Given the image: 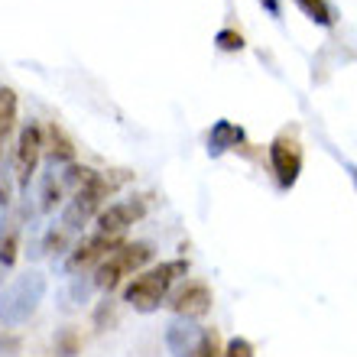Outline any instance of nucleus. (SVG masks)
Instances as JSON below:
<instances>
[{
	"label": "nucleus",
	"mask_w": 357,
	"mask_h": 357,
	"mask_svg": "<svg viewBox=\"0 0 357 357\" xmlns=\"http://www.w3.org/2000/svg\"><path fill=\"white\" fill-rule=\"evenodd\" d=\"M117 247H121V237H107V234L85 237L82 244L72 247V254H68V260H66V270L82 273V270H88V266H98L104 257L111 254V250H117Z\"/></svg>",
	"instance_id": "nucleus-9"
},
{
	"label": "nucleus",
	"mask_w": 357,
	"mask_h": 357,
	"mask_svg": "<svg viewBox=\"0 0 357 357\" xmlns=\"http://www.w3.org/2000/svg\"><path fill=\"white\" fill-rule=\"evenodd\" d=\"M49 143L43 140V153H49V160H52V166H68V162H75V146H72V140L66 137V130L62 127H49L46 130Z\"/></svg>",
	"instance_id": "nucleus-13"
},
{
	"label": "nucleus",
	"mask_w": 357,
	"mask_h": 357,
	"mask_svg": "<svg viewBox=\"0 0 357 357\" xmlns=\"http://www.w3.org/2000/svg\"><path fill=\"white\" fill-rule=\"evenodd\" d=\"M188 276V260H166V264L153 266V270L133 276L127 286H123V302L133 305L137 312H156L162 302L169 299L172 282Z\"/></svg>",
	"instance_id": "nucleus-1"
},
{
	"label": "nucleus",
	"mask_w": 357,
	"mask_h": 357,
	"mask_svg": "<svg viewBox=\"0 0 357 357\" xmlns=\"http://www.w3.org/2000/svg\"><path fill=\"white\" fill-rule=\"evenodd\" d=\"M215 43H218L221 52H241V49H244V36L234 33V29H221V33L215 36Z\"/></svg>",
	"instance_id": "nucleus-19"
},
{
	"label": "nucleus",
	"mask_w": 357,
	"mask_h": 357,
	"mask_svg": "<svg viewBox=\"0 0 357 357\" xmlns=\"http://www.w3.org/2000/svg\"><path fill=\"white\" fill-rule=\"evenodd\" d=\"M153 260V244L150 241H133V244H121L117 250H111V254L104 257L101 264L94 266V286L104 292L117 289L127 276H133V273L140 270V266H146Z\"/></svg>",
	"instance_id": "nucleus-4"
},
{
	"label": "nucleus",
	"mask_w": 357,
	"mask_h": 357,
	"mask_svg": "<svg viewBox=\"0 0 357 357\" xmlns=\"http://www.w3.org/2000/svg\"><path fill=\"white\" fill-rule=\"evenodd\" d=\"M146 215V198H123V202H111L98 211V234L121 237L130 225H137Z\"/></svg>",
	"instance_id": "nucleus-8"
},
{
	"label": "nucleus",
	"mask_w": 357,
	"mask_h": 357,
	"mask_svg": "<svg viewBox=\"0 0 357 357\" xmlns=\"http://www.w3.org/2000/svg\"><path fill=\"white\" fill-rule=\"evenodd\" d=\"M221 354L225 357H257V351H254V344H250L247 338H231Z\"/></svg>",
	"instance_id": "nucleus-20"
},
{
	"label": "nucleus",
	"mask_w": 357,
	"mask_h": 357,
	"mask_svg": "<svg viewBox=\"0 0 357 357\" xmlns=\"http://www.w3.org/2000/svg\"><path fill=\"white\" fill-rule=\"evenodd\" d=\"M270 166L276 172V182H280L282 192L296 185V178L302 172V143L296 137V130H282L270 143Z\"/></svg>",
	"instance_id": "nucleus-6"
},
{
	"label": "nucleus",
	"mask_w": 357,
	"mask_h": 357,
	"mask_svg": "<svg viewBox=\"0 0 357 357\" xmlns=\"http://www.w3.org/2000/svg\"><path fill=\"white\" fill-rule=\"evenodd\" d=\"M20 257V221L13 215L0 218V266H13Z\"/></svg>",
	"instance_id": "nucleus-14"
},
{
	"label": "nucleus",
	"mask_w": 357,
	"mask_h": 357,
	"mask_svg": "<svg viewBox=\"0 0 357 357\" xmlns=\"http://www.w3.org/2000/svg\"><path fill=\"white\" fill-rule=\"evenodd\" d=\"M169 309L176 312L178 319H192V321L202 319L211 309V289H208L205 282H185L178 292H172Z\"/></svg>",
	"instance_id": "nucleus-10"
},
{
	"label": "nucleus",
	"mask_w": 357,
	"mask_h": 357,
	"mask_svg": "<svg viewBox=\"0 0 357 357\" xmlns=\"http://www.w3.org/2000/svg\"><path fill=\"white\" fill-rule=\"evenodd\" d=\"M351 176H354V185H357V169H351Z\"/></svg>",
	"instance_id": "nucleus-25"
},
{
	"label": "nucleus",
	"mask_w": 357,
	"mask_h": 357,
	"mask_svg": "<svg viewBox=\"0 0 357 357\" xmlns=\"http://www.w3.org/2000/svg\"><path fill=\"white\" fill-rule=\"evenodd\" d=\"M43 299H46V276L43 273L29 270L23 276H17L0 296V325L3 328H20L23 321L36 315Z\"/></svg>",
	"instance_id": "nucleus-3"
},
{
	"label": "nucleus",
	"mask_w": 357,
	"mask_h": 357,
	"mask_svg": "<svg viewBox=\"0 0 357 357\" xmlns=\"http://www.w3.org/2000/svg\"><path fill=\"white\" fill-rule=\"evenodd\" d=\"M188 357H221V348H218V331L215 328L202 331V338H198L195 351H192Z\"/></svg>",
	"instance_id": "nucleus-17"
},
{
	"label": "nucleus",
	"mask_w": 357,
	"mask_h": 357,
	"mask_svg": "<svg viewBox=\"0 0 357 357\" xmlns=\"http://www.w3.org/2000/svg\"><path fill=\"white\" fill-rule=\"evenodd\" d=\"M123 182H127V176L91 172V178H88L85 185L78 188L75 195L68 198L66 211H62V227H66V231H82V227H85L91 218H98V211L104 208L107 195H111V192H117Z\"/></svg>",
	"instance_id": "nucleus-2"
},
{
	"label": "nucleus",
	"mask_w": 357,
	"mask_h": 357,
	"mask_svg": "<svg viewBox=\"0 0 357 357\" xmlns=\"http://www.w3.org/2000/svg\"><path fill=\"white\" fill-rule=\"evenodd\" d=\"M296 7L319 26H335V10H331L328 0H296Z\"/></svg>",
	"instance_id": "nucleus-16"
},
{
	"label": "nucleus",
	"mask_w": 357,
	"mask_h": 357,
	"mask_svg": "<svg viewBox=\"0 0 357 357\" xmlns=\"http://www.w3.org/2000/svg\"><path fill=\"white\" fill-rule=\"evenodd\" d=\"M56 247H66V231H52V234L46 237V250H56Z\"/></svg>",
	"instance_id": "nucleus-22"
},
{
	"label": "nucleus",
	"mask_w": 357,
	"mask_h": 357,
	"mask_svg": "<svg viewBox=\"0 0 357 357\" xmlns=\"http://www.w3.org/2000/svg\"><path fill=\"white\" fill-rule=\"evenodd\" d=\"M10 205V185H7V172H0V208Z\"/></svg>",
	"instance_id": "nucleus-24"
},
{
	"label": "nucleus",
	"mask_w": 357,
	"mask_h": 357,
	"mask_svg": "<svg viewBox=\"0 0 357 357\" xmlns=\"http://www.w3.org/2000/svg\"><path fill=\"white\" fill-rule=\"evenodd\" d=\"M202 325H195L192 319H176L169 321V328H166V344H169L172 357H188L195 351L198 338H202Z\"/></svg>",
	"instance_id": "nucleus-11"
},
{
	"label": "nucleus",
	"mask_w": 357,
	"mask_h": 357,
	"mask_svg": "<svg viewBox=\"0 0 357 357\" xmlns=\"http://www.w3.org/2000/svg\"><path fill=\"white\" fill-rule=\"evenodd\" d=\"M94 169L88 166H78V162H68V166H52L46 178H43V195H39V208L43 211H56L66 198H72L78 188L85 185L88 178H91Z\"/></svg>",
	"instance_id": "nucleus-5"
},
{
	"label": "nucleus",
	"mask_w": 357,
	"mask_h": 357,
	"mask_svg": "<svg viewBox=\"0 0 357 357\" xmlns=\"http://www.w3.org/2000/svg\"><path fill=\"white\" fill-rule=\"evenodd\" d=\"M17 123V91L7 85H0V146L7 140V133Z\"/></svg>",
	"instance_id": "nucleus-15"
},
{
	"label": "nucleus",
	"mask_w": 357,
	"mask_h": 357,
	"mask_svg": "<svg viewBox=\"0 0 357 357\" xmlns=\"http://www.w3.org/2000/svg\"><path fill=\"white\" fill-rule=\"evenodd\" d=\"M78 348H82V344H78V335L72 328H62L56 335V354H62V357H75L78 354Z\"/></svg>",
	"instance_id": "nucleus-18"
},
{
	"label": "nucleus",
	"mask_w": 357,
	"mask_h": 357,
	"mask_svg": "<svg viewBox=\"0 0 357 357\" xmlns=\"http://www.w3.org/2000/svg\"><path fill=\"white\" fill-rule=\"evenodd\" d=\"M23 348V338L13 335V331H0V357H13Z\"/></svg>",
	"instance_id": "nucleus-21"
},
{
	"label": "nucleus",
	"mask_w": 357,
	"mask_h": 357,
	"mask_svg": "<svg viewBox=\"0 0 357 357\" xmlns=\"http://www.w3.org/2000/svg\"><path fill=\"white\" fill-rule=\"evenodd\" d=\"M39 156H43V130H39V123H26L20 130L17 153H13V178H17L20 192H26L29 178L36 176Z\"/></svg>",
	"instance_id": "nucleus-7"
},
{
	"label": "nucleus",
	"mask_w": 357,
	"mask_h": 357,
	"mask_svg": "<svg viewBox=\"0 0 357 357\" xmlns=\"http://www.w3.org/2000/svg\"><path fill=\"white\" fill-rule=\"evenodd\" d=\"M244 140H247L244 127H237L234 121H215L211 133H208V153H211V156H221V153H227V150H237Z\"/></svg>",
	"instance_id": "nucleus-12"
},
{
	"label": "nucleus",
	"mask_w": 357,
	"mask_h": 357,
	"mask_svg": "<svg viewBox=\"0 0 357 357\" xmlns=\"http://www.w3.org/2000/svg\"><path fill=\"white\" fill-rule=\"evenodd\" d=\"M260 3H264V10L270 13L273 20H280V17H282V3H280V0H260Z\"/></svg>",
	"instance_id": "nucleus-23"
}]
</instances>
